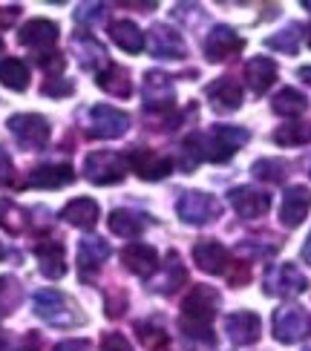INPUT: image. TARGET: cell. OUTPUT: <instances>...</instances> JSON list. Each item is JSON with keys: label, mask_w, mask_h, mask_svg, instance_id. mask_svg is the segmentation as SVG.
Returning a JSON list of instances; mask_svg holds the SVG:
<instances>
[{"label": "cell", "mask_w": 311, "mask_h": 351, "mask_svg": "<svg viewBox=\"0 0 311 351\" xmlns=\"http://www.w3.org/2000/svg\"><path fill=\"white\" fill-rule=\"evenodd\" d=\"M251 133L245 127H233V124H219L214 127L211 136H199V144L207 162H228V158H233V153L242 147V144H248Z\"/></svg>", "instance_id": "obj_1"}, {"label": "cell", "mask_w": 311, "mask_h": 351, "mask_svg": "<svg viewBox=\"0 0 311 351\" xmlns=\"http://www.w3.org/2000/svg\"><path fill=\"white\" fill-rule=\"evenodd\" d=\"M32 302H35V314L43 319V323H49V326L69 328V326L81 323V314L76 311V305H72V302L61 294V291H55V288L38 291V294L32 297Z\"/></svg>", "instance_id": "obj_2"}, {"label": "cell", "mask_w": 311, "mask_h": 351, "mask_svg": "<svg viewBox=\"0 0 311 351\" xmlns=\"http://www.w3.org/2000/svg\"><path fill=\"white\" fill-rule=\"evenodd\" d=\"M127 158L113 150H95L84 158V176L93 184H118L127 176Z\"/></svg>", "instance_id": "obj_3"}, {"label": "cell", "mask_w": 311, "mask_h": 351, "mask_svg": "<svg viewBox=\"0 0 311 351\" xmlns=\"http://www.w3.org/2000/svg\"><path fill=\"white\" fill-rule=\"evenodd\" d=\"M9 133L18 138L23 150H41L49 141V121L35 112H18L9 119Z\"/></svg>", "instance_id": "obj_4"}, {"label": "cell", "mask_w": 311, "mask_h": 351, "mask_svg": "<svg viewBox=\"0 0 311 351\" xmlns=\"http://www.w3.org/2000/svg\"><path fill=\"white\" fill-rule=\"evenodd\" d=\"M308 288V280L300 274L297 265L291 262H279V265H271L268 274H265V294L268 297H297Z\"/></svg>", "instance_id": "obj_5"}, {"label": "cell", "mask_w": 311, "mask_h": 351, "mask_svg": "<svg viewBox=\"0 0 311 351\" xmlns=\"http://www.w3.org/2000/svg\"><path fill=\"white\" fill-rule=\"evenodd\" d=\"M130 130V115L110 104H95L90 110V136L95 138H122Z\"/></svg>", "instance_id": "obj_6"}, {"label": "cell", "mask_w": 311, "mask_h": 351, "mask_svg": "<svg viewBox=\"0 0 311 351\" xmlns=\"http://www.w3.org/2000/svg\"><path fill=\"white\" fill-rule=\"evenodd\" d=\"M219 213H222V204L211 193H202V190H187L179 199V216L187 225H207Z\"/></svg>", "instance_id": "obj_7"}, {"label": "cell", "mask_w": 311, "mask_h": 351, "mask_svg": "<svg viewBox=\"0 0 311 351\" xmlns=\"http://www.w3.org/2000/svg\"><path fill=\"white\" fill-rule=\"evenodd\" d=\"M311 328V319L297 305H286L274 314V337L279 343H300Z\"/></svg>", "instance_id": "obj_8"}, {"label": "cell", "mask_w": 311, "mask_h": 351, "mask_svg": "<svg viewBox=\"0 0 311 351\" xmlns=\"http://www.w3.org/2000/svg\"><path fill=\"white\" fill-rule=\"evenodd\" d=\"M242 47H245V40L236 35L231 26H214L205 38V58L219 64V61H228L231 55L242 52Z\"/></svg>", "instance_id": "obj_9"}, {"label": "cell", "mask_w": 311, "mask_h": 351, "mask_svg": "<svg viewBox=\"0 0 311 351\" xmlns=\"http://www.w3.org/2000/svg\"><path fill=\"white\" fill-rule=\"evenodd\" d=\"M225 334L236 346H254L262 334V319L254 311H236L225 317Z\"/></svg>", "instance_id": "obj_10"}, {"label": "cell", "mask_w": 311, "mask_h": 351, "mask_svg": "<svg viewBox=\"0 0 311 351\" xmlns=\"http://www.w3.org/2000/svg\"><path fill=\"white\" fill-rule=\"evenodd\" d=\"M127 165L136 170L144 182H159V179H165V176L173 170V162L168 156H159L153 150H147V147H136L130 153L127 158Z\"/></svg>", "instance_id": "obj_11"}, {"label": "cell", "mask_w": 311, "mask_h": 351, "mask_svg": "<svg viewBox=\"0 0 311 351\" xmlns=\"http://www.w3.org/2000/svg\"><path fill=\"white\" fill-rule=\"evenodd\" d=\"M228 202L242 219H260L271 210V196L260 193L254 187H233L228 193Z\"/></svg>", "instance_id": "obj_12"}, {"label": "cell", "mask_w": 311, "mask_h": 351, "mask_svg": "<svg viewBox=\"0 0 311 351\" xmlns=\"http://www.w3.org/2000/svg\"><path fill=\"white\" fill-rule=\"evenodd\" d=\"M141 95H144V104H147V107H153V110H168V107H173V101H176V86H173L170 75L153 69V72H147V75H144V90H141Z\"/></svg>", "instance_id": "obj_13"}, {"label": "cell", "mask_w": 311, "mask_h": 351, "mask_svg": "<svg viewBox=\"0 0 311 351\" xmlns=\"http://www.w3.org/2000/svg\"><path fill=\"white\" fill-rule=\"evenodd\" d=\"M311 210V190L303 184H294L286 190L283 196V208H279V219H283L286 228H297L303 225V219Z\"/></svg>", "instance_id": "obj_14"}, {"label": "cell", "mask_w": 311, "mask_h": 351, "mask_svg": "<svg viewBox=\"0 0 311 351\" xmlns=\"http://www.w3.org/2000/svg\"><path fill=\"white\" fill-rule=\"evenodd\" d=\"M216 305H219V291H214L211 285H199L194 294L182 302V317L196 319V323H211Z\"/></svg>", "instance_id": "obj_15"}, {"label": "cell", "mask_w": 311, "mask_h": 351, "mask_svg": "<svg viewBox=\"0 0 311 351\" xmlns=\"http://www.w3.org/2000/svg\"><path fill=\"white\" fill-rule=\"evenodd\" d=\"M122 262H124V268L130 271V274H136V276H150V274H156V268H159V254L153 251L150 245H144V242H133V245H127L124 251H122Z\"/></svg>", "instance_id": "obj_16"}, {"label": "cell", "mask_w": 311, "mask_h": 351, "mask_svg": "<svg viewBox=\"0 0 311 351\" xmlns=\"http://www.w3.org/2000/svg\"><path fill=\"white\" fill-rule=\"evenodd\" d=\"M150 52L156 58H182L185 55V40L168 23H156L150 29Z\"/></svg>", "instance_id": "obj_17"}, {"label": "cell", "mask_w": 311, "mask_h": 351, "mask_svg": "<svg viewBox=\"0 0 311 351\" xmlns=\"http://www.w3.org/2000/svg\"><path fill=\"white\" fill-rule=\"evenodd\" d=\"M274 81H277V64L271 61V58L257 55L245 64V84L251 86L254 95H262Z\"/></svg>", "instance_id": "obj_18"}, {"label": "cell", "mask_w": 311, "mask_h": 351, "mask_svg": "<svg viewBox=\"0 0 311 351\" xmlns=\"http://www.w3.org/2000/svg\"><path fill=\"white\" fill-rule=\"evenodd\" d=\"M55 40H58V23L47 18H35L21 29V43L29 49H49Z\"/></svg>", "instance_id": "obj_19"}, {"label": "cell", "mask_w": 311, "mask_h": 351, "mask_svg": "<svg viewBox=\"0 0 311 351\" xmlns=\"http://www.w3.org/2000/svg\"><path fill=\"white\" fill-rule=\"evenodd\" d=\"M194 259L205 274H222L228 271V251L216 239H202L194 245Z\"/></svg>", "instance_id": "obj_20"}, {"label": "cell", "mask_w": 311, "mask_h": 351, "mask_svg": "<svg viewBox=\"0 0 311 351\" xmlns=\"http://www.w3.org/2000/svg\"><path fill=\"white\" fill-rule=\"evenodd\" d=\"M35 256H38V265H41V274L47 280H61L67 274V265H64V245L61 242H41L35 245Z\"/></svg>", "instance_id": "obj_21"}, {"label": "cell", "mask_w": 311, "mask_h": 351, "mask_svg": "<svg viewBox=\"0 0 311 351\" xmlns=\"http://www.w3.org/2000/svg\"><path fill=\"white\" fill-rule=\"evenodd\" d=\"M207 98H211V104L216 110L233 112V110H240V104H242V86H240V81H233V78H219V81H214L211 86H207Z\"/></svg>", "instance_id": "obj_22"}, {"label": "cell", "mask_w": 311, "mask_h": 351, "mask_svg": "<svg viewBox=\"0 0 311 351\" xmlns=\"http://www.w3.org/2000/svg\"><path fill=\"white\" fill-rule=\"evenodd\" d=\"M76 182V173L69 165H43L38 170L29 173V184L43 187V190H55V187H67Z\"/></svg>", "instance_id": "obj_23"}, {"label": "cell", "mask_w": 311, "mask_h": 351, "mask_svg": "<svg viewBox=\"0 0 311 351\" xmlns=\"http://www.w3.org/2000/svg\"><path fill=\"white\" fill-rule=\"evenodd\" d=\"M107 225L110 230L115 233V237H124V239H133V237H139V233H144V228L150 225V219H147L144 213H136V210H113L110 219H107Z\"/></svg>", "instance_id": "obj_24"}, {"label": "cell", "mask_w": 311, "mask_h": 351, "mask_svg": "<svg viewBox=\"0 0 311 351\" xmlns=\"http://www.w3.org/2000/svg\"><path fill=\"white\" fill-rule=\"evenodd\" d=\"M72 49H76V55H78V61H81V66L84 69H98V66H110V61H107V49L101 47V43L95 40V38H90V35H78V38H72Z\"/></svg>", "instance_id": "obj_25"}, {"label": "cell", "mask_w": 311, "mask_h": 351, "mask_svg": "<svg viewBox=\"0 0 311 351\" xmlns=\"http://www.w3.org/2000/svg\"><path fill=\"white\" fill-rule=\"evenodd\" d=\"M98 204L93 199H72L61 210V219L69 222L72 228H93L98 222Z\"/></svg>", "instance_id": "obj_26"}, {"label": "cell", "mask_w": 311, "mask_h": 351, "mask_svg": "<svg viewBox=\"0 0 311 351\" xmlns=\"http://www.w3.org/2000/svg\"><path fill=\"white\" fill-rule=\"evenodd\" d=\"M107 256H110V245L104 242L101 237L81 239V245H78V268H81V274L101 268V262H107Z\"/></svg>", "instance_id": "obj_27"}, {"label": "cell", "mask_w": 311, "mask_h": 351, "mask_svg": "<svg viewBox=\"0 0 311 351\" xmlns=\"http://www.w3.org/2000/svg\"><path fill=\"white\" fill-rule=\"evenodd\" d=\"M98 86L107 95H115V98H130V93H133L130 72L124 66H115V64H110L104 72H98Z\"/></svg>", "instance_id": "obj_28"}, {"label": "cell", "mask_w": 311, "mask_h": 351, "mask_svg": "<svg viewBox=\"0 0 311 351\" xmlns=\"http://www.w3.org/2000/svg\"><path fill=\"white\" fill-rule=\"evenodd\" d=\"M271 107L277 115H286V119H294V115H303L308 110V98L294 90V86H286V90H279L271 101Z\"/></svg>", "instance_id": "obj_29"}, {"label": "cell", "mask_w": 311, "mask_h": 351, "mask_svg": "<svg viewBox=\"0 0 311 351\" xmlns=\"http://www.w3.org/2000/svg\"><path fill=\"white\" fill-rule=\"evenodd\" d=\"M110 35H113V40L122 47L124 52H130V55H136V52H141L144 49V35H141V29L136 26V23H130V21H115L113 26H110Z\"/></svg>", "instance_id": "obj_30"}, {"label": "cell", "mask_w": 311, "mask_h": 351, "mask_svg": "<svg viewBox=\"0 0 311 351\" xmlns=\"http://www.w3.org/2000/svg\"><path fill=\"white\" fill-rule=\"evenodd\" d=\"M0 84L14 93H23L29 86V66L21 58H3V61H0Z\"/></svg>", "instance_id": "obj_31"}, {"label": "cell", "mask_w": 311, "mask_h": 351, "mask_svg": "<svg viewBox=\"0 0 311 351\" xmlns=\"http://www.w3.org/2000/svg\"><path fill=\"white\" fill-rule=\"evenodd\" d=\"M274 144L279 147H300L311 141V124H283L274 130Z\"/></svg>", "instance_id": "obj_32"}, {"label": "cell", "mask_w": 311, "mask_h": 351, "mask_svg": "<svg viewBox=\"0 0 311 351\" xmlns=\"http://www.w3.org/2000/svg\"><path fill=\"white\" fill-rule=\"evenodd\" d=\"M185 268H182V259H179V254H168V265H165V280H159L156 282V291L159 294H170L173 288H179L182 282H185Z\"/></svg>", "instance_id": "obj_33"}, {"label": "cell", "mask_w": 311, "mask_h": 351, "mask_svg": "<svg viewBox=\"0 0 311 351\" xmlns=\"http://www.w3.org/2000/svg\"><path fill=\"white\" fill-rule=\"evenodd\" d=\"M0 228L9 233H23L26 230V210L18 208L12 199L0 202Z\"/></svg>", "instance_id": "obj_34"}, {"label": "cell", "mask_w": 311, "mask_h": 351, "mask_svg": "<svg viewBox=\"0 0 311 351\" xmlns=\"http://www.w3.org/2000/svg\"><path fill=\"white\" fill-rule=\"evenodd\" d=\"M21 282L14 276H0V314H12L21 305Z\"/></svg>", "instance_id": "obj_35"}, {"label": "cell", "mask_w": 311, "mask_h": 351, "mask_svg": "<svg viewBox=\"0 0 311 351\" xmlns=\"http://www.w3.org/2000/svg\"><path fill=\"white\" fill-rule=\"evenodd\" d=\"M265 47L277 49V52H286V55H297V49H300V26H288V29H283V32L271 35L268 40H265Z\"/></svg>", "instance_id": "obj_36"}, {"label": "cell", "mask_w": 311, "mask_h": 351, "mask_svg": "<svg viewBox=\"0 0 311 351\" xmlns=\"http://www.w3.org/2000/svg\"><path fill=\"white\" fill-rule=\"evenodd\" d=\"M286 162H277V158H260V162L251 167V173H254V179L260 182H271V184H279L286 179Z\"/></svg>", "instance_id": "obj_37"}, {"label": "cell", "mask_w": 311, "mask_h": 351, "mask_svg": "<svg viewBox=\"0 0 311 351\" xmlns=\"http://www.w3.org/2000/svg\"><path fill=\"white\" fill-rule=\"evenodd\" d=\"M179 328L187 340H194V343H202V346H211L216 337H214V331H211V323H196V319H187L182 317L179 319Z\"/></svg>", "instance_id": "obj_38"}, {"label": "cell", "mask_w": 311, "mask_h": 351, "mask_svg": "<svg viewBox=\"0 0 311 351\" xmlns=\"http://www.w3.org/2000/svg\"><path fill=\"white\" fill-rule=\"evenodd\" d=\"M139 337L144 343L147 351H170V337L161 328H153V326H147V323H139Z\"/></svg>", "instance_id": "obj_39"}, {"label": "cell", "mask_w": 311, "mask_h": 351, "mask_svg": "<svg viewBox=\"0 0 311 351\" xmlns=\"http://www.w3.org/2000/svg\"><path fill=\"white\" fill-rule=\"evenodd\" d=\"M124 308H127V294L122 288H115V291H110L107 294V317H122L124 314Z\"/></svg>", "instance_id": "obj_40"}, {"label": "cell", "mask_w": 311, "mask_h": 351, "mask_svg": "<svg viewBox=\"0 0 311 351\" xmlns=\"http://www.w3.org/2000/svg\"><path fill=\"white\" fill-rule=\"evenodd\" d=\"M101 351H133V346H130V340L124 337V334L110 331V334H104V340H101Z\"/></svg>", "instance_id": "obj_41"}, {"label": "cell", "mask_w": 311, "mask_h": 351, "mask_svg": "<svg viewBox=\"0 0 311 351\" xmlns=\"http://www.w3.org/2000/svg\"><path fill=\"white\" fill-rule=\"evenodd\" d=\"M72 93H76L72 81H47L43 84V95H49V98H67Z\"/></svg>", "instance_id": "obj_42"}, {"label": "cell", "mask_w": 311, "mask_h": 351, "mask_svg": "<svg viewBox=\"0 0 311 351\" xmlns=\"http://www.w3.org/2000/svg\"><path fill=\"white\" fill-rule=\"evenodd\" d=\"M101 12H104L101 3H81L76 12V21L78 23H95V21H101Z\"/></svg>", "instance_id": "obj_43"}, {"label": "cell", "mask_w": 311, "mask_h": 351, "mask_svg": "<svg viewBox=\"0 0 311 351\" xmlns=\"http://www.w3.org/2000/svg\"><path fill=\"white\" fill-rule=\"evenodd\" d=\"M12 173H14L12 158H9V153L3 147H0V184H9L12 182Z\"/></svg>", "instance_id": "obj_44"}, {"label": "cell", "mask_w": 311, "mask_h": 351, "mask_svg": "<svg viewBox=\"0 0 311 351\" xmlns=\"http://www.w3.org/2000/svg\"><path fill=\"white\" fill-rule=\"evenodd\" d=\"M41 66L43 69H64V58L61 55H41Z\"/></svg>", "instance_id": "obj_45"}, {"label": "cell", "mask_w": 311, "mask_h": 351, "mask_svg": "<svg viewBox=\"0 0 311 351\" xmlns=\"http://www.w3.org/2000/svg\"><path fill=\"white\" fill-rule=\"evenodd\" d=\"M55 351H87V340H67V343H61Z\"/></svg>", "instance_id": "obj_46"}, {"label": "cell", "mask_w": 311, "mask_h": 351, "mask_svg": "<svg viewBox=\"0 0 311 351\" xmlns=\"http://www.w3.org/2000/svg\"><path fill=\"white\" fill-rule=\"evenodd\" d=\"M303 259L311 265V233H308V239H306V245H303Z\"/></svg>", "instance_id": "obj_47"}, {"label": "cell", "mask_w": 311, "mask_h": 351, "mask_svg": "<svg viewBox=\"0 0 311 351\" xmlns=\"http://www.w3.org/2000/svg\"><path fill=\"white\" fill-rule=\"evenodd\" d=\"M297 75H300V81H306V84L311 86V66H303V69L297 72Z\"/></svg>", "instance_id": "obj_48"}, {"label": "cell", "mask_w": 311, "mask_h": 351, "mask_svg": "<svg viewBox=\"0 0 311 351\" xmlns=\"http://www.w3.org/2000/svg\"><path fill=\"white\" fill-rule=\"evenodd\" d=\"M6 343H9V340H6V334L0 331V351H6Z\"/></svg>", "instance_id": "obj_49"}, {"label": "cell", "mask_w": 311, "mask_h": 351, "mask_svg": "<svg viewBox=\"0 0 311 351\" xmlns=\"http://www.w3.org/2000/svg\"><path fill=\"white\" fill-rule=\"evenodd\" d=\"M303 6H306V9H311V0H303Z\"/></svg>", "instance_id": "obj_50"}, {"label": "cell", "mask_w": 311, "mask_h": 351, "mask_svg": "<svg viewBox=\"0 0 311 351\" xmlns=\"http://www.w3.org/2000/svg\"><path fill=\"white\" fill-rule=\"evenodd\" d=\"M0 259H3V245H0Z\"/></svg>", "instance_id": "obj_51"}, {"label": "cell", "mask_w": 311, "mask_h": 351, "mask_svg": "<svg viewBox=\"0 0 311 351\" xmlns=\"http://www.w3.org/2000/svg\"><path fill=\"white\" fill-rule=\"evenodd\" d=\"M308 47H311V29H308Z\"/></svg>", "instance_id": "obj_52"}, {"label": "cell", "mask_w": 311, "mask_h": 351, "mask_svg": "<svg viewBox=\"0 0 311 351\" xmlns=\"http://www.w3.org/2000/svg\"><path fill=\"white\" fill-rule=\"evenodd\" d=\"M18 351H35V348H18Z\"/></svg>", "instance_id": "obj_53"}, {"label": "cell", "mask_w": 311, "mask_h": 351, "mask_svg": "<svg viewBox=\"0 0 311 351\" xmlns=\"http://www.w3.org/2000/svg\"><path fill=\"white\" fill-rule=\"evenodd\" d=\"M0 52H3V40H0Z\"/></svg>", "instance_id": "obj_54"}, {"label": "cell", "mask_w": 311, "mask_h": 351, "mask_svg": "<svg viewBox=\"0 0 311 351\" xmlns=\"http://www.w3.org/2000/svg\"><path fill=\"white\" fill-rule=\"evenodd\" d=\"M306 351H311V348H306Z\"/></svg>", "instance_id": "obj_55"}]
</instances>
